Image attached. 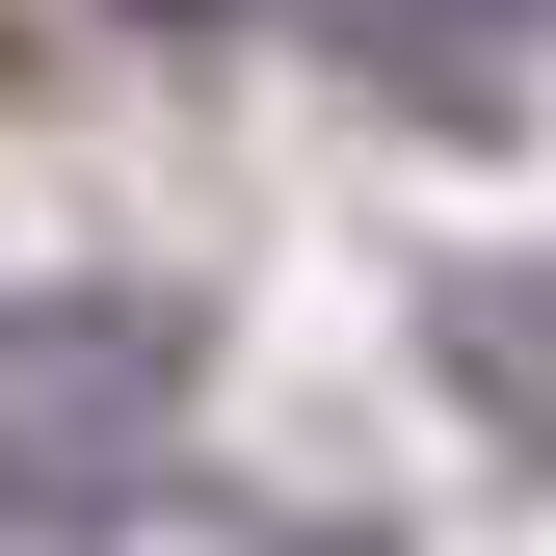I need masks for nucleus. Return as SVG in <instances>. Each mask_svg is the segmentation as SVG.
I'll return each mask as SVG.
<instances>
[{
    "label": "nucleus",
    "mask_w": 556,
    "mask_h": 556,
    "mask_svg": "<svg viewBox=\"0 0 556 556\" xmlns=\"http://www.w3.org/2000/svg\"><path fill=\"white\" fill-rule=\"evenodd\" d=\"M451 371L504 451H556V265H451Z\"/></svg>",
    "instance_id": "obj_2"
},
{
    "label": "nucleus",
    "mask_w": 556,
    "mask_h": 556,
    "mask_svg": "<svg viewBox=\"0 0 556 556\" xmlns=\"http://www.w3.org/2000/svg\"><path fill=\"white\" fill-rule=\"evenodd\" d=\"M160 425H186V318L160 292H0V530L132 504Z\"/></svg>",
    "instance_id": "obj_1"
},
{
    "label": "nucleus",
    "mask_w": 556,
    "mask_h": 556,
    "mask_svg": "<svg viewBox=\"0 0 556 556\" xmlns=\"http://www.w3.org/2000/svg\"><path fill=\"white\" fill-rule=\"evenodd\" d=\"M292 556H344V530H292Z\"/></svg>",
    "instance_id": "obj_3"
}]
</instances>
